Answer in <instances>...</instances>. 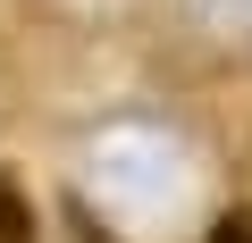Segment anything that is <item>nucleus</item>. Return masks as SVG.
Here are the masks:
<instances>
[{"instance_id": "obj_1", "label": "nucleus", "mask_w": 252, "mask_h": 243, "mask_svg": "<svg viewBox=\"0 0 252 243\" xmlns=\"http://www.w3.org/2000/svg\"><path fill=\"white\" fill-rule=\"evenodd\" d=\"M0 243H42L34 201H26V185H17V176H0Z\"/></svg>"}, {"instance_id": "obj_2", "label": "nucleus", "mask_w": 252, "mask_h": 243, "mask_svg": "<svg viewBox=\"0 0 252 243\" xmlns=\"http://www.w3.org/2000/svg\"><path fill=\"white\" fill-rule=\"evenodd\" d=\"M210 243H252V210H227V218L210 226Z\"/></svg>"}]
</instances>
